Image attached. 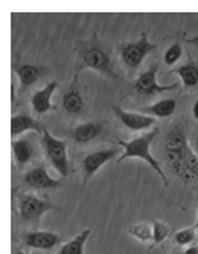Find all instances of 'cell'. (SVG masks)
<instances>
[{"instance_id":"1","label":"cell","mask_w":198,"mask_h":254,"mask_svg":"<svg viewBox=\"0 0 198 254\" xmlns=\"http://www.w3.org/2000/svg\"><path fill=\"white\" fill-rule=\"evenodd\" d=\"M165 155L171 170L183 181L198 178V156H195L186 141L182 127L174 129L165 138Z\"/></svg>"},{"instance_id":"2","label":"cell","mask_w":198,"mask_h":254,"mask_svg":"<svg viewBox=\"0 0 198 254\" xmlns=\"http://www.w3.org/2000/svg\"><path fill=\"white\" fill-rule=\"evenodd\" d=\"M83 69H94L103 75H107L115 80L118 78L115 75V72L112 70L109 54L97 43V40L79 43V60H77L76 74H79Z\"/></svg>"},{"instance_id":"3","label":"cell","mask_w":198,"mask_h":254,"mask_svg":"<svg viewBox=\"0 0 198 254\" xmlns=\"http://www.w3.org/2000/svg\"><path fill=\"white\" fill-rule=\"evenodd\" d=\"M158 135V129H152L151 132L141 135L129 142H121L123 146V155L118 156L117 162H123L124 159H129V158H140L146 162V164L151 166V169L155 170V173H158V176L163 179V184L168 186V178H166V173L161 169L160 162L152 156L151 153V144L154 141V138Z\"/></svg>"},{"instance_id":"4","label":"cell","mask_w":198,"mask_h":254,"mask_svg":"<svg viewBox=\"0 0 198 254\" xmlns=\"http://www.w3.org/2000/svg\"><path fill=\"white\" fill-rule=\"evenodd\" d=\"M42 147L43 152L51 162V166L57 170V173L63 178L69 175V159H68V146L62 139L54 138L46 129L42 133Z\"/></svg>"},{"instance_id":"5","label":"cell","mask_w":198,"mask_h":254,"mask_svg":"<svg viewBox=\"0 0 198 254\" xmlns=\"http://www.w3.org/2000/svg\"><path fill=\"white\" fill-rule=\"evenodd\" d=\"M155 48L157 45L151 43L146 37V34L143 32L138 42L124 43L118 48V51L124 66L129 69H137Z\"/></svg>"},{"instance_id":"6","label":"cell","mask_w":198,"mask_h":254,"mask_svg":"<svg viewBox=\"0 0 198 254\" xmlns=\"http://www.w3.org/2000/svg\"><path fill=\"white\" fill-rule=\"evenodd\" d=\"M157 72H158V63H155L154 66H151L149 69H146L143 74L138 75V78L134 81L132 87L138 95L143 97H151V95H157V94H163V92H169V90L177 89V84H158L157 81Z\"/></svg>"},{"instance_id":"7","label":"cell","mask_w":198,"mask_h":254,"mask_svg":"<svg viewBox=\"0 0 198 254\" xmlns=\"http://www.w3.org/2000/svg\"><path fill=\"white\" fill-rule=\"evenodd\" d=\"M49 210H57V207L40 199L37 194L25 193L19 197V214L23 221H37Z\"/></svg>"},{"instance_id":"8","label":"cell","mask_w":198,"mask_h":254,"mask_svg":"<svg viewBox=\"0 0 198 254\" xmlns=\"http://www.w3.org/2000/svg\"><path fill=\"white\" fill-rule=\"evenodd\" d=\"M120 149H104V150H97L93 153H88L83 158L82 167H83V176L85 183H88V179H91L100 167H103L107 161L114 159L118 155Z\"/></svg>"},{"instance_id":"9","label":"cell","mask_w":198,"mask_h":254,"mask_svg":"<svg viewBox=\"0 0 198 254\" xmlns=\"http://www.w3.org/2000/svg\"><path fill=\"white\" fill-rule=\"evenodd\" d=\"M112 111L117 115V118L121 121L124 127H128L129 130L140 132V130H146L155 124V118L145 115V114H137V112H129L124 111V109L118 106H112Z\"/></svg>"},{"instance_id":"10","label":"cell","mask_w":198,"mask_h":254,"mask_svg":"<svg viewBox=\"0 0 198 254\" xmlns=\"http://www.w3.org/2000/svg\"><path fill=\"white\" fill-rule=\"evenodd\" d=\"M63 109L69 115H80L85 111V101L80 92V84H79V74L74 75V80L71 81L68 90L63 94Z\"/></svg>"},{"instance_id":"11","label":"cell","mask_w":198,"mask_h":254,"mask_svg":"<svg viewBox=\"0 0 198 254\" xmlns=\"http://www.w3.org/2000/svg\"><path fill=\"white\" fill-rule=\"evenodd\" d=\"M25 183L32 189H60L63 186V179H54L49 176L43 166L34 167L25 175Z\"/></svg>"},{"instance_id":"12","label":"cell","mask_w":198,"mask_h":254,"mask_svg":"<svg viewBox=\"0 0 198 254\" xmlns=\"http://www.w3.org/2000/svg\"><path fill=\"white\" fill-rule=\"evenodd\" d=\"M57 86H59L57 81H49L43 89L37 90V92L31 97V106L35 114L43 115V114H48L51 109H54L51 98H52V94L56 92Z\"/></svg>"},{"instance_id":"13","label":"cell","mask_w":198,"mask_h":254,"mask_svg":"<svg viewBox=\"0 0 198 254\" xmlns=\"http://www.w3.org/2000/svg\"><path fill=\"white\" fill-rule=\"evenodd\" d=\"M25 244L35 250H51L60 244V236L52 231H29L25 236Z\"/></svg>"},{"instance_id":"14","label":"cell","mask_w":198,"mask_h":254,"mask_svg":"<svg viewBox=\"0 0 198 254\" xmlns=\"http://www.w3.org/2000/svg\"><path fill=\"white\" fill-rule=\"evenodd\" d=\"M37 132V133H43L45 127L37 121L28 115H12L11 117V135L12 136H19L23 132Z\"/></svg>"},{"instance_id":"15","label":"cell","mask_w":198,"mask_h":254,"mask_svg":"<svg viewBox=\"0 0 198 254\" xmlns=\"http://www.w3.org/2000/svg\"><path fill=\"white\" fill-rule=\"evenodd\" d=\"M103 130V126L100 123L91 121V123H83L77 126L76 129L71 130V138H73L77 144H88L93 139H96Z\"/></svg>"},{"instance_id":"16","label":"cell","mask_w":198,"mask_h":254,"mask_svg":"<svg viewBox=\"0 0 198 254\" xmlns=\"http://www.w3.org/2000/svg\"><path fill=\"white\" fill-rule=\"evenodd\" d=\"M11 147H12V155L15 158L17 167L23 169L34 156L32 142L28 141V139H15V141H12Z\"/></svg>"},{"instance_id":"17","label":"cell","mask_w":198,"mask_h":254,"mask_svg":"<svg viewBox=\"0 0 198 254\" xmlns=\"http://www.w3.org/2000/svg\"><path fill=\"white\" fill-rule=\"evenodd\" d=\"M175 109H177V101L172 98H166V100L157 101L152 106L145 107L141 112L154 118H168L175 112Z\"/></svg>"},{"instance_id":"18","label":"cell","mask_w":198,"mask_h":254,"mask_svg":"<svg viewBox=\"0 0 198 254\" xmlns=\"http://www.w3.org/2000/svg\"><path fill=\"white\" fill-rule=\"evenodd\" d=\"M42 74H43V67L35 66V64H22L17 67V77L20 80L22 89L32 86L42 77Z\"/></svg>"},{"instance_id":"19","label":"cell","mask_w":198,"mask_h":254,"mask_svg":"<svg viewBox=\"0 0 198 254\" xmlns=\"http://www.w3.org/2000/svg\"><path fill=\"white\" fill-rule=\"evenodd\" d=\"M89 234H91V230L82 231L80 234H77V238L65 244L57 254H85L83 248H85V242L88 241Z\"/></svg>"},{"instance_id":"20","label":"cell","mask_w":198,"mask_h":254,"mask_svg":"<svg viewBox=\"0 0 198 254\" xmlns=\"http://www.w3.org/2000/svg\"><path fill=\"white\" fill-rule=\"evenodd\" d=\"M175 72H177V75L182 78L185 87L191 89V87H195L198 84V66L197 64H194V63L183 64V66H180Z\"/></svg>"},{"instance_id":"21","label":"cell","mask_w":198,"mask_h":254,"mask_svg":"<svg viewBox=\"0 0 198 254\" xmlns=\"http://www.w3.org/2000/svg\"><path fill=\"white\" fill-rule=\"evenodd\" d=\"M129 234L140 241H149L152 238V227L148 224H135L128 228Z\"/></svg>"},{"instance_id":"22","label":"cell","mask_w":198,"mask_h":254,"mask_svg":"<svg viewBox=\"0 0 198 254\" xmlns=\"http://www.w3.org/2000/svg\"><path fill=\"white\" fill-rule=\"evenodd\" d=\"M168 234H169V227L166 224L158 222V221L152 222V241H154L155 245L166 241Z\"/></svg>"},{"instance_id":"23","label":"cell","mask_w":198,"mask_h":254,"mask_svg":"<svg viewBox=\"0 0 198 254\" xmlns=\"http://www.w3.org/2000/svg\"><path fill=\"white\" fill-rule=\"evenodd\" d=\"M182 54H183V48L180 43H174L168 48V51L165 52V56H163V62L165 64L168 66H172L175 64L180 59H182Z\"/></svg>"},{"instance_id":"24","label":"cell","mask_w":198,"mask_h":254,"mask_svg":"<svg viewBox=\"0 0 198 254\" xmlns=\"http://www.w3.org/2000/svg\"><path fill=\"white\" fill-rule=\"evenodd\" d=\"M194 238H195V227H189L185 230H180L175 234V242L178 245H188L194 241Z\"/></svg>"},{"instance_id":"25","label":"cell","mask_w":198,"mask_h":254,"mask_svg":"<svg viewBox=\"0 0 198 254\" xmlns=\"http://www.w3.org/2000/svg\"><path fill=\"white\" fill-rule=\"evenodd\" d=\"M192 114H194V118L198 120V100L195 101V104H194V107H192Z\"/></svg>"},{"instance_id":"26","label":"cell","mask_w":198,"mask_h":254,"mask_svg":"<svg viewBox=\"0 0 198 254\" xmlns=\"http://www.w3.org/2000/svg\"><path fill=\"white\" fill-rule=\"evenodd\" d=\"M185 254H198V247H191L185 251Z\"/></svg>"},{"instance_id":"27","label":"cell","mask_w":198,"mask_h":254,"mask_svg":"<svg viewBox=\"0 0 198 254\" xmlns=\"http://www.w3.org/2000/svg\"><path fill=\"white\" fill-rule=\"evenodd\" d=\"M194 227H195V228L198 227V213H197V222H195V225H194Z\"/></svg>"},{"instance_id":"28","label":"cell","mask_w":198,"mask_h":254,"mask_svg":"<svg viewBox=\"0 0 198 254\" xmlns=\"http://www.w3.org/2000/svg\"><path fill=\"white\" fill-rule=\"evenodd\" d=\"M17 254H31V253H23V251H17Z\"/></svg>"},{"instance_id":"29","label":"cell","mask_w":198,"mask_h":254,"mask_svg":"<svg viewBox=\"0 0 198 254\" xmlns=\"http://www.w3.org/2000/svg\"><path fill=\"white\" fill-rule=\"evenodd\" d=\"M195 150H197V156H198V141H197V146H195Z\"/></svg>"}]
</instances>
